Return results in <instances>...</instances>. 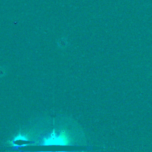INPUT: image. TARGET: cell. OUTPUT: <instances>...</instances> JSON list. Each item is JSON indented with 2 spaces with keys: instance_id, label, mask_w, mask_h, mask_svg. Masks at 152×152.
I'll return each instance as SVG.
<instances>
[{
  "instance_id": "1",
  "label": "cell",
  "mask_w": 152,
  "mask_h": 152,
  "mask_svg": "<svg viewBox=\"0 0 152 152\" xmlns=\"http://www.w3.org/2000/svg\"><path fill=\"white\" fill-rule=\"evenodd\" d=\"M56 45L58 48L64 50L65 49L68 45V39L67 37L65 36H63L61 38H59V39H58L57 42H56Z\"/></svg>"
},
{
  "instance_id": "2",
  "label": "cell",
  "mask_w": 152,
  "mask_h": 152,
  "mask_svg": "<svg viewBox=\"0 0 152 152\" xmlns=\"http://www.w3.org/2000/svg\"><path fill=\"white\" fill-rule=\"evenodd\" d=\"M8 69L5 65H0V78L5 76L7 74Z\"/></svg>"
}]
</instances>
